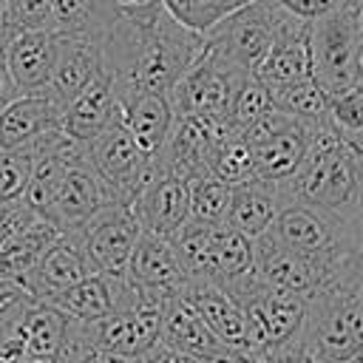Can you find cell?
<instances>
[{"instance_id":"6da1fadb","label":"cell","mask_w":363,"mask_h":363,"mask_svg":"<svg viewBox=\"0 0 363 363\" xmlns=\"http://www.w3.org/2000/svg\"><path fill=\"white\" fill-rule=\"evenodd\" d=\"M201 51L204 37L176 23L162 0H150L116 11L102 34V71L119 99L130 94L170 96Z\"/></svg>"},{"instance_id":"7a4b0ae2","label":"cell","mask_w":363,"mask_h":363,"mask_svg":"<svg viewBox=\"0 0 363 363\" xmlns=\"http://www.w3.org/2000/svg\"><path fill=\"white\" fill-rule=\"evenodd\" d=\"M278 187L284 201L309 204L346 224L363 216V162L332 125L309 128L306 162Z\"/></svg>"},{"instance_id":"3957f363","label":"cell","mask_w":363,"mask_h":363,"mask_svg":"<svg viewBox=\"0 0 363 363\" xmlns=\"http://www.w3.org/2000/svg\"><path fill=\"white\" fill-rule=\"evenodd\" d=\"M269 235L289 247L292 252L309 258L326 269L337 286H343L352 261L363 252L357 224H346L329 213H320L301 201H284Z\"/></svg>"},{"instance_id":"277c9868","label":"cell","mask_w":363,"mask_h":363,"mask_svg":"<svg viewBox=\"0 0 363 363\" xmlns=\"http://www.w3.org/2000/svg\"><path fill=\"white\" fill-rule=\"evenodd\" d=\"M244 312L252 360H278L303 332L309 303L292 292L264 284L255 272L221 286Z\"/></svg>"},{"instance_id":"5b68a950","label":"cell","mask_w":363,"mask_h":363,"mask_svg":"<svg viewBox=\"0 0 363 363\" xmlns=\"http://www.w3.org/2000/svg\"><path fill=\"white\" fill-rule=\"evenodd\" d=\"M289 17L275 0H255L216 26L204 37V51L238 74H255Z\"/></svg>"},{"instance_id":"8992f818","label":"cell","mask_w":363,"mask_h":363,"mask_svg":"<svg viewBox=\"0 0 363 363\" xmlns=\"http://www.w3.org/2000/svg\"><path fill=\"white\" fill-rule=\"evenodd\" d=\"M360 9L363 3H352L309 23L312 77L329 94V99L360 85L357 77Z\"/></svg>"},{"instance_id":"52a82bcc","label":"cell","mask_w":363,"mask_h":363,"mask_svg":"<svg viewBox=\"0 0 363 363\" xmlns=\"http://www.w3.org/2000/svg\"><path fill=\"white\" fill-rule=\"evenodd\" d=\"M241 139L252 150L255 176L275 184L289 182L309 153V125L281 111H272L255 125H250L241 133Z\"/></svg>"},{"instance_id":"ba28073f","label":"cell","mask_w":363,"mask_h":363,"mask_svg":"<svg viewBox=\"0 0 363 363\" xmlns=\"http://www.w3.org/2000/svg\"><path fill=\"white\" fill-rule=\"evenodd\" d=\"M88 164L94 167V173L105 182V187L113 193V199L119 204H130L139 190L147 184V179L153 176V156H147L133 136L128 133V128L122 122L111 125L105 133H99L96 139L82 145Z\"/></svg>"},{"instance_id":"9c48e42d","label":"cell","mask_w":363,"mask_h":363,"mask_svg":"<svg viewBox=\"0 0 363 363\" xmlns=\"http://www.w3.org/2000/svg\"><path fill=\"white\" fill-rule=\"evenodd\" d=\"M71 238L79 244L96 275L125 278L130 255L142 238V227L130 204H108L77 233H71Z\"/></svg>"},{"instance_id":"30bf717a","label":"cell","mask_w":363,"mask_h":363,"mask_svg":"<svg viewBox=\"0 0 363 363\" xmlns=\"http://www.w3.org/2000/svg\"><path fill=\"white\" fill-rule=\"evenodd\" d=\"M235 133L227 128L224 119H201V116H182L173 122V130L164 147L153 156L156 164L184 182L213 176V164L218 147L233 139Z\"/></svg>"},{"instance_id":"8fae6325","label":"cell","mask_w":363,"mask_h":363,"mask_svg":"<svg viewBox=\"0 0 363 363\" xmlns=\"http://www.w3.org/2000/svg\"><path fill=\"white\" fill-rule=\"evenodd\" d=\"M247 74L233 71L213 54L201 51L199 60L184 71V77L170 91V105L176 119L201 116V119H224L233 102L238 82Z\"/></svg>"},{"instance_id":"7c38bea8","label":"cell","mask_w":363,"mask_h":363,"mask_svg":"<svg viewBox=\"0 0 363 363\" xmlns=\"http://www.w3.org/2000/svg\"><path fill=\"white\" fill-rule=\"evenodd\" d=\"M125 278L139 292V298L150 306H167L170 301L184 295V289L193 281L187 275L173 241L150 235V233H142V238L130 255Z\"/></svg>"},{"instance_id":"4fadbf2b","label":"cell","mask_w":363,"mask_h":363,"mask_svg":"<svg viewBox=\"0 0 363 363\" xmlns=\"http://www.w3.org/2000/svg\"><path fill=\"white\" fill-rule=\"evenodd\" d=\"M252 272L284 292H292L298 298H303L306 303H312L315 298H320L329 289H337L335 278L320 269L318 264H312L309 258L292 252L289 247H284L281 241H275L269 233L255 238V267Z\"/></svg>"},{"instance_id":"5bb4252c","label":"cell","mask_w":363,"mask_h":363,"mask_svg":"<svg viewBox=\"0 0 363 363\" xmlns=\"http://www.w3.org/2000/svg\"><path fill=\"white\" fill-rule=\"evenodd\" d=\"M108 204H119V201L105 187V182L94 173V167L85 159V150H82V156L68 170L57 199L51 201V207L43 218H48L62 235H71Z\"/></svg>"},{"instance_id":"9a60e30c","label":"cell","mask_w":363,"mask_h":363,"mask_svg":"<svg viewBox=\"0 0 363 363\" xmlns=\"http://www.w3.org/2000/svg\"><path fill=\"white\" fill-rule=\"evenodd\" d=\"M164 306H136L128 312H113L105 320L88 323L94 352H111L119 357L142 360L162 335Z\"/></svg>"},{"instance_id":"2e32d148","label":"cell","mask_w":363,"mask_h":363,"mask_svg":"<svg viewBox=\"0 0 363 363\" xmlns=\"http://www.w3.org/2000/svg\"><path fill=\"white\" fill-rule=\"evenodd\" d=\"M159 343L193 357L196 363H247L238 352L227 349L204 323V318L196 312V306L179 295L164 306L162 315V335Z\"/></svg>"},{"instance_id":"e0dca14e","label":"cell","mask_w":363,"mask_h":363,"mask_svg":"<svg viewBox=\"0 0 363 363\" xmlns=\"http://www.w3.org/2000/svg\"><path fill=\"white\" fill-rule=\"evenodd\" d=\"M130 210H133L142 233H150V235H159V238H173L190 218V213H187V182L156 164L147 184L130 201Z\"/></svg>"},{"instance_id":"ac0fdd59","label":"cell","mask_w":363,"mask_h":363,"mask_svg":"<svg viewBox=\"0 0 363 363\" xmlns=\"http://www.w3.org/2000/svg\"><path fill=\"white\" fill-rule=\"evenodd\" d=\"M62 116L65 105L51 91L17 96L0 113V150H14L62 130Z\"/></svg>"},{"instance_id":"d6986e66","label":"cell","mask_w":363,"mask_h":363,"mask_svg":"<svg viewBox=\"0 0 363 363\" xmlns=\"http://www.w3.org/2000/svg\"><path fill=\"white\" fill-rule=\"evenodd\" d=\"M99 74H102V40L85 34H60L48 91L68 108Z\"/></svg>"},{"instance_id":"ffe728a7","label":"cell","mask_w":363,"mask_h":363,"mask_svg":"<svg viewBox=\"0 0 363 363\" xmlns=\"http://www.w3.org/2000/svg\"><path fill=\"white\" fill-rule=\"evenodd\" d=\"M252 77H258L269 91L286 88V85H295V82H303V79H315L312 77L309 23L298 20V17H289L281 26L269 54L264 57V62L258 65V71Z\"/></svg>"},{"instance_id":"44dd1931","label":"cell","mask_w":363,"mask_h":363,"mask_svg":"<svg viewBox=\"0 0 363 363\" xmlns=\"http://www.w3.org/2000/svg\"><path fill=\"white\" fill-rule=\"evenodd\" d=\"M88 275H94V269L88 264L85 252L79 250V244L71 235H62L57 244H51L40 255V261L20 278V284L31 292V298L37 303H48L54 295L85 281Z\"/></svg>"},{"instance_id":"7402d4cb","label":"cell","mask_w":363,"mask_h":363,"mask_svg":"<svg viewBox=\"0 0 363 363\" xmlns=\"http://www.w3.org/2000/svg\"><path fill=\"white\" fill-rule=\"evenodd\" d=\"M184 298L196 306V312L204 318V323L210 326V332L233 352H238L241 357L252 360V346H250V329H247V318L241 312V306L216 284L210 281H190V286L184 289Z\"/></svg>"},{"instance_id":"603a6c76","label":"cell","mask_w":363,"mask_h":363,"mask_svg":"<svg viewBox=\"0 0 363 363\" xmlns=\"http://www.w3.org/2000/svg\"><path fill=\"white\" fill-rule=\"evenodd\" d=\"M122 122V105L113 91L111 77L102 71L68 108L62 116V133L79 145L96 139L111 125Z\"/></svg>"},{"instance_id":"cb8c5ba5","label":"cell","mask_w":363,"mask_h":363,"mask_svg":"<svg viewBox=\"0 0 363 363\" xmlns=\"http://www.w3.org/2000/svg\"><path fill=\"white\" fill-rule=\"evenodd\" d=\"M57 45H60L57 31H26L3 45L9 71L20 94L48 91L54 60H57Z\"/></svg>"},{"instance_id":"d4e9b609","label":"cell","mask_w":363,"mask_h":363,"mask_svg":"<svg viewBox=\"0 0 363 363\" xmlns=\"http://www.w3.org/2000/svg\"><path fill=\"white\" fill-rule=\"evenodd\" d=\"M122 105V125L128 128V133L133 136V142L147 153L156 156L176 122L170 96L162 94H130L119 99Z\"/></svg>"},{"instance_id":"484cf974","label":"cell","mask_w":363,"mask_h":363,"mask_svg":"<svg viewBox=\"0 0 363 363\" xmlns=\"http://www.w3.org/2000/svg\"><path fill=\"white\" fill-rule=\"evenodd\" d=\"M281 204H284V196L275 182H264V179L244 182L230 193L227 224L255 241L269 233Z\"/></svg>"},{"instance_id":"4316f807","label":"cell","mask_w":363,"mask_h":363,"mask_svg":"<svg viewBox=\"0 0 363 363\" xmlns=\"http://www.w3.org/2000/svg\"><path fill=\"white\" fill-rule=\"evenodd\" d=\"M252 267H255V241L233 230L230 224H221L213 238V252H210V267L204 281L224 286L235 278L250 275Z\"/></svg>"},{"instance_id":"83f0119b","label":"cell","mask_w":363,"mask_h":363,"mask_svg":"<svg viewBox=\"0 0 363 363\" xmlns=\"http://www.w3.org/2000/svg\"><path fill=\"white\" fill-rule=\"evenodd\" d=\"M71 329V318L51 303H34L23 320L26 332V354L28 357H60L65 349V337Z\"/></svg>"},{"instance_id":"f1b7e54d","label":"cell","mask_w":363,"mask_h":363,"mask_svg":"<svg viewBox=\"0 0 363 363\" xmlns=\"http://www.w3.org/2000/svg\"><path fill=\"white\" fill-rule=\"evenodd\" d=\"M51 9H54V31L85 34L99 40L119 11V6H113L111 0H51Z\"/></svg>"},{"instance_id":"f546056e","label":"cell","mask_w":363,"mask_h":363,"mask_svg":"<svg viewBox=\"0 0 363 363\" xmlns=\"http://www.w3.org/2000/svg\"><path fill=\"white\" fill-rule=\"evenodd\" d=\"M272 102L275 111L309 125V128H320V125H332L329 119V94L315 82V79H303L286 88H275L272 91Z\"/></svg>"},{"instance_id":"4dcf8cb0","label":"cell","mask_w":363,"mask_h":363,"mask_svg":"<svg viewBox=\"0 0 363 363\" xmlns=\"http://www.w3.org/2000/svg\"><path fill=\"white\" fill-rule=\"evenodd\" d=\"M164 9L173 14L176 23H182L187 31L207 37L216 26H221L235 11L247 9L255 0H162Z\"/></svg>"},{"instance_id":"1f68e13d","label":"cell","mask_w":363,"mask_h":363,"mask_svg":"<svg viewBox=\"0 0 363 363\" xmlns=\"http://www.w3.org/2000/svg\"><path fill=\"white\" fill-rule=\"evenodd\" d=\"M272 111H275L272 91H269L258 77L247 74V77L238 82L235 94H233V102H230V111H227L224 122H227V128H230L235 136H241L250 125H255L258 119H264V116L272 113Z\"/></svg>"},{"instance_id":"d6a6232c","label":"cell","mask_w":363,"mask_h":363,"mask_svg":"<svg viewBox=\"0 0 363 363\" xmlns=\"http://www.w3.org/2000/svg\"><path fill=\"white\" fill-rule=\"evenodd\" d=\"M230 193H233V187L224 184L216 176H201V179L187 182V213H190V221L227 224Z\"/></svg>"},{"instance_id":"836d02e7","label":"cell","mask_w":363,"mask_h":363,"mask_svg":"<svg viewBox=\"0 0 363 363\" xmlns=\"http://www.w3.org/2000/svg\"><path fill=\"white\" fill-rule=\"evenodd\" d=\"M51 136V133H48ZM37 139L31 145H23V147H14V150H0V207L6 204H14L23 199V190L31 179V170H34V162L45 145V139Z\"/></svg>"},{"instance_id":"e575fe53","label":"cell","mask_w":363,"mask_h":363,"mask_svg":"<svg viewBox=\"0 0 363 363\" xmlns=\"http://www.w3.org/2000/svg\"><path fill=\"white\" fill-rule=\"evenodd\" d=\"M26 31H54L51 0H6L0 14V45Z\"/></svg>"},{"instance_id":"d590c367","label":"cell","mask_w":363,"mask_h":363,"mask_svg":"<svg viewBox=\"0 0 363 363\" xmlns=\"http://www.w3.org/2000/svg\"><path fill=\"white\" fill-rule=\"evenodd\" d=\"M213 176L221 179V182L230 184V187H238V184H244V182L258 179V176H255L252 150H250V145H247L241 136H233V139H227V142L218 147V156H216V164H213Z\"/></svg>"},{"instance_id":"8d00e7d4","label":"cell","mask_w":363,"mask_h":363,"mask_svg":"<svg viewBox=\"0 0 363 363\" xmlns=\"http://www.w3.org/2000/svg\"><path fill=\"white\" fill-rule=\"evenodd\" d=\"M329 119L337 133L354 136L363 133V88H352L329 99Z\"/></svg>"},{"instance_id":"74e56055","label":"cell","mask_w":363,"mask_h":363,"mask_svg":"<svg viewBox=\"0 0 363 363\" xmlns=\"http://www.w3.org/2000/svg\"><path fill=\"white\" fill-rule=\"evenodd\" d=\"M275 3H278L284 11H289L292 17L312 23V20H318V17H326V14H332V11L343 9V6L363 3V0H275Z\"/></svg>"},{"instance_id":"f35d334b","label":"cell","mask_w":363,"mask_h":363,"mask_svg":"<svg viewBox=\"0 0 363 363\" xmlns=\"http://www.w3.org/2000/svg\"><path fill=\"white\" fill-rule=\"evenodd\" d=\"M17 96H23V94H20V88H17V82H14L11 71H9L6 51H3V45H0V113H3Z\"/></svg>"},{"instance_id":"ab89813d","label":"cell","mask_w":363,"mask_h":363,"mask_svg":"<svg viewBox=\"0 0 363 363\" xmlns=\"http://www.w3.org/2000/svg\"><path fill=\"white\" fill-rule=\"evenodd\" d=\"M139 363H196V360L182 354V352H176V349H170V346H164V343H156Z\"/></svg>"},{"instance_id":"60d3db41","label":"cell","mask_w":363,"mask_h":363,"mask_svg":"<svg viewBox=\"0 0 363 363\" xmlns=\"http://www.w3.org/2000/svg\"><path fill=\"white\" fill-rule=\"evenodd\" d=\"M343 289H349L354 298L363 301V252L352 261V267L346 272V281H343Z\"/></svg>"},{"instance_id":"b9f144b4","label":"cell","mask_w":363,"mask_h":363,"mask_svg":"<svg viewBox=\"0 0 363 363\" xmlns=\"http://www.w3.org/2000/svg\"><path fill=\"white\" fill-rule=\"evenodd\" d=\"M74 363H139V360L119 357V354H111V352H88L85 357H79V360H74Z\"/></svg>"},{"instance_id":"7bdbcfd3","label":"cell","mask_w":363,"mask_h":363,"mask_svg":"<svg viewBox=\"0 0 363 363\" xmlns=\"http://www.w3.org/2000/svg\"><path fill=\"white\" fill-rule=\"evenodd\" d=\"M357 77L363 85V9H360V48H357Z\"/></svg>"},{"instance_id":"ee69618b","label":"cell","mask_w":363,"mask_h":363,"mask_svg":"<svg viewBox=\"0 0 363 363\" xmlns=\"http://www.w3.org/2000/svg\"><path fill=\"white\" fill-rule=\"evenodd\" d=\"M23 363H62V357H26Z\"/></svg>"},{"instance_id":"f6af8a7d","label":"cell","mask_w":363,"mask_h":363,"mask_svg":"<svg viewBox=\"0 0 363 363\" xmlns=\"http://www.w3.org/2000/svg\"><path fill=\"white\" fill-rule=\"evenodd\" d=\"M111 3L122 9V6H142V3H150V0H111Z\"/></svg>"},{"instance_id":"bcb514c9","label":"cell","mask_w":363,"mask_h":363,"mask_svg":"<svg viewBox=\"0 0 363 363\" xmlns=\"http://www.w3.org/2000/svg\"><path fill=\"white\" fill-rule=\"evenodd\" d=\"M357 233H360V244H363V216H360V221H357Z\"/></svg>"},{"instance_id":"7dc6e473","label":"cell","mask_w":363,"mask_h":363,"mask_svg":"<svg viewBox=\"0 0 363 363\" xmlns=\"http://www.w3.org/2000/svg\"><path fill=\"white\" fill-rule=\"evenodd\" d=\"M247 363H281V360H247Z\"/></svg>"},{"instance_id":"c3c4849f","label":"cell","mask_w":363,"mask_h":363,"mask_svg":"<svg viewBox=\"0 0 363 363\" xmlns=\"http://www.w3.org/2000/svg\"><path fill=\"white\" fill-rule=\"evenodd\" d=\"M3 6H6V0H0V14H3Z\"/></svg>"}]
</instances>
